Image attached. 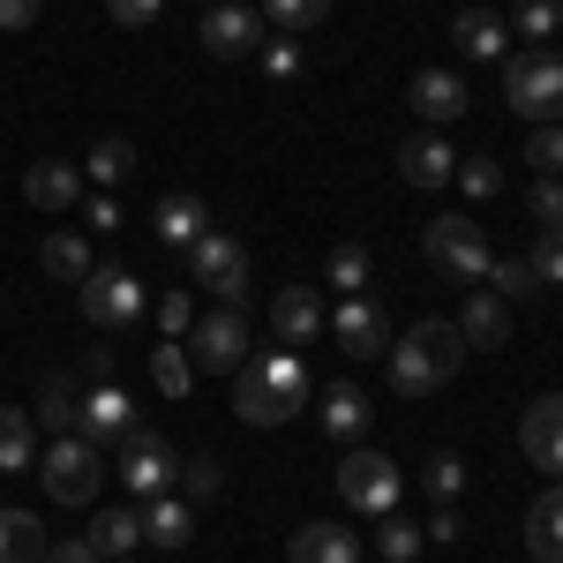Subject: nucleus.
<instances>
[{"instance_id":"nucleus-1","label":"nucleus","mask_w":563,"mask_h":563,"mask_svg":"<svg viewBox=\"0 0 563 563\" xmlns=\"http://www.w3.org/2000/svg\"><path fill=\"white\" fill-rule=\"evenodd\" d=\"M390 390L398 398H429L443 390L459 368H466V339H459V323H413L406 339H390Z\"/></svg>"},{"instance_id":"nucleus-2","label":"nucleus","mask_w":563,"mask_h":563,"mask_svg":"<svg viewBox=\"0 0 563 563\" xmlns=\"http://www.w3.org/2000/svg\"><path fill=\"white\" fill-rule=\"evenodd\" d=\"M504 106L519 113V121H563V53H511L504 60Z\"/></svg>"},{"instance_id":"nucleus-3","label":"nucleus","mask_w":563,"mask_h":563,"mask_svg":"<svg viewBox=\"0 0 563 563\" xmlns=\"http://www.w3.org/2000/svg\"><path fill=\"white\" fill-rule=\"evenodd\" d=\"M38 481L53 504H98L106 488V451L90 435H53V451L38 459Z\"/></svg>"},{"instance_id":"nucleus-4","label":"nucleus","mask_w":563,"mask_h":563,"mask_svg":"<svg viewBox=\"0 0 563 563\" xmlns=\"http://www.w3.org/2000/svg\"><path fill=\"white\" fill-rule=\"evenodd\" d=\"M188 361H196V376H241V361H249V316L225 301L211 316H196L188 323Z\"/></svg>"},{"instance_id":"nucleus-5","label":"nucleus","mask_w":563,"mask_h":563,"mask_svg":"<svg viewBox=\"0 0 563 563\" xmlns=\"http://www.w3.org/2000/svg\"><path fill=\"white\" fill-rule=\"evenodd\" d=\"M429 263L443 271V278H459V286H481L488 278V263H496V249H488V233H481L474 218H429Z\"/></svg>"},{"instance_id":"nucleus-6","label":"nucleus","mask_w":563,"mask_h":563,"mask_svg":"<svg viewBox=\"0 0 563 563\" xmlns=\"http://www.w3.org/2000/svg\"><path fill=\"white\" fill-rule=\"evenodd\" d=\"M143 308H151V294H143V278H135V271H121V263H90L84 316L98 323V331H129Z\"/></svg>"},{"instance_id":"nucleus-7","label":"nucleus","mask_w":563,"mask_h":563,"mask_svg":"<svg viewBox=\"0 0 563 563\" xmlns=\"http://www.w3.org/2000/svg\"><path fill=\"white\" fill-rule=\"evenodd\" d=\"M398 488H406V474L390 466L384 451H368V443H353L346 459H339V496H346L353 511H398Z\"/></svg>"},{"instance_id":"nucleus-8","label":"nucleus","mask_w":563,"mask_h":563,"mask_svg":"<svg viewBox=\"0 0 563 563\" xmlns=\"http://www.w3.org/2000/svg\"><path fill=\"white\" fill-rule=\"evenodd\" d=\"M188 278L203 286V294H218L225 308L249 301V249L233 241V233H203L196 249H188Z\"/></svg>"},{"instance_id":"nucleus-9","label":"nucleus","mask_w":563,"mask_h":563,"mask_svg":"<svg viewBox=\"0 0 563 563\" xmlns=\"http://www.w3.org/2000/svg\"><path fill=\"white\" fill-rule=\"evenodd\" d=\"M113 459H121V488H129V496H166L174 474H180L174 443H166L158 429H129L121 443H113Z\"/></svg>"},{"instance_id":"nucleus-10","label":"nucleus","mask_w":563,"mask_h":563,"mask_svg":"<svg viewBox=\"0 0 563 563\" xmlns=\"http://www.w3.org/2000/svg\"><path fill=\"white\" fill-rule=\"evenodd\" d=\"M519 451L541 466V474L563 481V390H541V398H526L519 413Z\"/></svg>"},{"instance_id":"nucleus-11","label":"nucleus","mask_w":563,"mask_h":563,"mask_svg":"<svg viewBox=\"0 0 563 563\" xmlns=\"http://www.w3.org/2000/svg\"><path fill=\"white\" fill-rule=\"evenodd\" d=\"M263 38H271L263 8H241V0H218L211 15H203V45H211L218 60H241V53H263Z\"/></svg>"},{"instance_id":"nucleus-12","label":"nucleus","mask_w":563,"mask_h":563,"mask_svg":"<svg viewBox=\"0 0 563 563\" xmlns=\"http://www.w3.org/2000/svg\"><path fill=\"white\" fill-rule=\"evenodd\" d=\"M331 331H339V346H346L353 361H384L390 353V316L368 301V294H346L339 316H331Z\"/></svg>"},{"instance_id":"nucleus-13","label":"nucleus","mask_w":563,"mask_h":563,"mask_svg":"<svg viewBox=\"0 0 563 563\" xmlns=\"http://www.w3.org/2000/svg\"><path fill=\"white\" fill-rule=\"evenodd\" d=\"M129 429H135V398L121 384H90V398L76 406V435H90L98 451H113Z\"/></svg>"},{"instance_id":"nucleus-14","label":"nucleus","mask_w":563,"mask_h":563,"mask_svg":"<svg viewBox=\"0 0 563 563\" xmlns=\"http://www.w3.org/2000/svg\"><path fill=\"white\" fill-rule=\"evenodd\" d=\"M233 406H241V421H249V429H278V421H294V413H301L286 390L263 376V361H241V376H233Z\"/></svg>"},{"instance_id":"nucleus-15","label":"nucleus","mask_w":563,"mask_h":563,"mask_svg":"<svg viewBox=\"0 0 563 563\" xmlns=\"http://www.w3.org/2000/svg\"><path fill=\"white\" fill-rule=\"evenodd\" d=\"M406 98H413V113H421V121H435V129H451V121L474 106V90H466V76H459V68H421Z\"/></svg>"},{"instance_id":"nucleus-16","label":"nucleus","mask_w":563,"mask_h":563,"mask_svg":"<svg viewBox=\"0 0 563 563\" xmlns=\"http://www.w3.org/2000/svg\"><path fill=\"white\" fill-rule=\"evenodd\" d=\"M323 331V301H316V286H286L278 301H271V339L278 346H308Z\"/></svg>"},{"instance_id":"nucleus-17","label":"nucleus","mask_w":563,"mask_h":563,"mask_svg":"<svg viewBox=\"0 0 563 563\" xmlns=\"http://www.w3.org/2000/svg\"><path fill=\"white\" fill-rule=\"evenodd\" d=\"M286 556H294V563H361V541H353V526L308 519L301 533L286 541Z\"/></svg>"},{"instance_id":"nucleus-18","label":"nucleus","mask_w":563,"mask_h":563,"mask_svg":"<svg viewBox=\"0 0 563 563\" xmlns=\"http://www.w3.org/2000/svg\"><path fill=\"white\" fill-rule=\"evenodd\" d=\"M451 45H459L466 60H504V53H511V31H504V15H488V8H459V15H451Z\"/></svg>"},{"instance_id":"nucleus-19","label":"nucleus","mask_w":563,"mask_h":563,"mask_svg":"<svg viewBox=\"0 0 563 563\" xmlns=\"http://www.w3.org/2000/svg\"><path fill=\"white\" fill-rule=\"evenodd\" d=\"M23 196H31L38 211H76V203H84V174H76L68 158H38V166L23 174Z\"/></svg>"},{"instance_id":"nucleus-20","label":"nucleus","mask_w":563,"mask_h":563,"mask_svg":"<svg viewBox=\"0 0 563 563\" xmlns=\"http://www.w3.org/2000/svg\"><path fill=\"white\" fill-rule=\"evenodd\" d=\"M398 174L413 180V188H443V180L459 174V158H451L443 135H406V143H398Z\"/></svg>"},{"instance_id":"nucleus-21","label":"nucleus","mask_w":563,"mask_h":563,"mask_svg":"<svg viewBox=\"0 0 563 563\" xmlns=\"http://www.w3.org/2000/svg\"><path fill=\"white\" fill-rule=\"evenodd\" d=\"M526 556L533 563H563V481L541 488V504L526 511Z\"/></svg>"},{"instance_id":"nucleus-22","label":"nucleus","mask_w":563,"mask_h":563,"mask_svg":"<svg viewBox=\"0 0 563 563\" xmlns=\"http://www.w3.org/2000/svg\"><path fill=\"white\" fill-rule=\"evenodd\" d=\"M459 339H466V353H496L504 339H511V301H496V294H474L466 301V316H459Z\"/></svg>"},{"instance_id":"nucleus-23","label":"nucleus","mask_w":563,"mask_h":563,"mask_svg":"<svg viewBox=\"0 0 563 563\" xmlns=\"http://www.w3.org/2000/svg\"><path fill=\"white\" fill-rule=\"evenodd\" d=\"M203 233H211L203 196H166V203H158V241H166V249H196Z\"/></svg>"},{"instance_id":"nucleus-24","label":"nucleus","mask_w":563,"mask_h":563,"mask_svg":"<svg viewBox=\"0 0 563 563\" xmlns=\"http://www.w3.org/2000/svg\"><path fill=\"white\" fill-rule=\"evenodd\" d=\"M188 533H196V519H188L180 496H143V541H158V549H188Z\"/></svg>"},{"instance_id":"nucleus-25","label":"nucleus","mask_w":563,"mask_h":563,"mask_svg":"<svg viewBox=\"0 0 563 563\" xmlns=\"http://www.w3.org/2000/svg\"><path fill=\"white\" fill-rule=\"evenodd\" d=\"M84 541H90V549H98L106 563H121V556L135 549V541H143V511H129V504H121V511H98Z\"/></svg>"},{"instance_id":"nucleus-26","label":"nucleus","mask_w":563,"mask_h":563,"mask_svg":"<svg viewBox=\"0 0 563 563\" xmlns=\"http://www.w3.org/2000/svg\"><path fill=\"white\" fill-rule=\"evenodd\" d=\"M368 413H376V406H368V398H361L353 384H323V429L339 435V443L368 435Z\"/></svg>"},{"instance_id":"nucleus-27","label":"nucleus","mask_w":563,"mask_h":563,"mask_svg":"<svg viewBox=\"0 0 563 563\" xmlns=\"http://www.w3.org/2000/svg\"><path fill=\"white\" fill-rule=\"evenodd\" d=\"M0 563H45L38 511H0Z\"/></svg>"},{"instance_id":"nucleus-28","label":"nucleus","mask_w":563,"mask_h":563,"mask_svg":"<svg viewBox=\"0 0 563 563\" xmlns=\"http://www.w3.org/2000/svg\"><path fill=\"white\" fill-rule=\"evenodd\" d=\"M31 466H38L31 413H23V406H0V474H31Z\"/></svg>"},{"instance_id":"nucleus-29","label":"nucleus","mask_w":563,"mask_h":563,"mask_svg":"<svg viewBox=\"0 0 563 563\" xmlns=\"http://www.w3.org/2000/svg\"><path fill=\"white\" fill-rule=\"evenodd\" d=\"M151 384H158V398H174V406L196 390V361H188V346H180V339L151 346Z\"/></svg>"},{"instance_id":"nucleus-30","label":"nucleus","mask_w":563,"mask_h":563,"mask_svg":"<svg viewBox=\"0 0 563 563\" xmlns=\"http://www.w3.org/2000/svg\"><path fill=\"white\" fill-rule=\"evenodd\" d=\"M76 406H84V398H76V376H68V368L38 384V421L53 435H76Z\"/></svg>"},{"instance_id":"nucleus-31","label":"nucleus","mask_w":563,"mask_h":563,"mask_svg":"<svg viewBox=\"0 0 563 563\" xmlns=\"http://www.w3.org/2000/svg\"><path fill=\"white\" fill-rule=\"evenodd\" d=\"M84 174L98 180V188L129 180L135 174V143H129V135H98V143H90V158H84Z\"/></svg>"},{"instance_id":"nucleus-32","label":"nucleus","mask_w":563,"mask_h":563,"mask_svg":"<svg viewBox=\"0 0 563 563\" xmlns=\"http://www.w3.org/2000/svg\"><path fill=\"white\" fill-rule=\"evenodd\" d=\"M38 263H45V278H60V286H84L90 278V249L76 241V233H53L38 249Z\"/></svg>"},{"instance_id":"nucleus-33","label":"nucleus","mask_w":563,"mask_h":563,"mask_svg":"<svg viewBox=\"0 0 563 563\" xmlns=\"http://www.w3.org/2000/svg\"><path fill=\"white\" fill-rule=\"evenodd\" d=\"M511 31L526 45H549L563 31V0H511Z\"/></svg>"},{"instance_id":"nucleus-34","label":"nucleus","mask_w":563,"mask_h":563,"mask_svg":"<svg viewBox=\"0 0 563 563\" xmlns=\"http://www.w3.org/2000/svg\"><path fill=\"white\" fill-rule=\"evenodd\" d=\"M368 271H376V263H368V249H361V241H339V249L323 256V278H331L339 294H361V286H368Z\"/></svg>"},{"instance_id":"nucleus-35","label":"nucleus","mask_w":563,"mask_h":563,"mask_svg":"<svg viewBox=\"0 0 563 563\" xmlns=\"http://www.w3.org/2000/svg\"><path fill=\"white\" fill-rule=\"evenodd\" d=\"M421 488H429L435 504H451V496L466 488V459H459V451H429V466H421Z\"/></svg>"},{"instance_id":"nucleus-36","label":"nucleus","mask_w":563,"mask_h":563,"mask_svg":"<svg viewBox=\"0 0 563 563\" xmlns=\"http://www.w3.org/2000/svg\"><path fill=\"white\" fill-rule=\"evenodd\" d=\"M421 541H429V533H421L413 519H398V511H384V526H376V549H384L390 563H413V556H421Z\"/></svg>"},{"instance_id":"nucleus-37","label":"nucleus","mask_w":563,"mask_h":563,"mask_svg":"<svg viewBox=\"0 0 563 563\" xmlns=\"http://www.w3.org/2000/svg\"><path fill=\"white\" fill-rule=\"evenodd\" d=\"M488 286H496V301H526V294H541V278H533V263H526V256L488 263Z\"/></svg>"},{"instance_id":"nucleus-38","label":"nucleus","mask_w":563,"mask_h":563,"mask_svg":"<svg viewBox=\"0 0 563 563\" xmlns=\"http://www.w3.org/2000/svg\"><path fill=\"white\" fill-rule=\"evenodd\" d=\"M263 376H271V384L286 390V398H294V406H301L308 390H316V384H308V368H301V353H294V346H278V353H263Z\"/></svg>"},{"instance_id":"nucleus-39","label":"nucleus","mask_w":563,"mask_h":563,"mask_svg":"<svg viewBox=\"0 0 563 563\" xmlns=\"http://www.w3.org/2000/svg\"><path fill=\"white\" fill-rule=\"evenodd\" d=\"M526 166L533 174H563V121H541V129L526 135Z\"/></svg>"},{"instance_id":"nucleus-40","label":"nucleus","mask_w":563,"mask_h":563,"mask_svg":"<svg viewBox=\"0 0 563 563\" xmlns=\"http://www.w3.org/2000/svg\"><path fill=\"white\" fill-rule=\"evenodd\" d=\"M323 15H331V0H263V23H278V31H308Z\"/></svg>"},{"instance_id":"nucleus-41","label":"nucleus","mask_w":563,"mask_h":563,"mask_svg":"<svg viewBox=\"0 0 563 563\" xmlns=\"http://www.w3.org/2000/svg\"><path fill=\"white\" fill-rule=\"evenodd\" d=\"M526 263H533L541 286H563V225H541V241L526 249Z\"/></svg>"},{"instance_id":"nucleus-42","label":"nucleus","mask_w":563,"mask_h":563,"mask_svg":"<svg viewBox=\"0 0 563 563\" xmlns=\"http://www.w3.org/2000/svg\"><path fill=\"white\" fill-rule=\"evenodd\" d=\"M451 180H459L466 196H496V188H504V166L481 151V158H459V174H451Z\"/></svg>"},{"instance_id":"nucleus-43","label":"nucleus","mask_w":563,"mask_h":563,"mask_svg":"<svg viewBox=\"0 0 563 563\" xmlns=\"http://www.w3.org/2000/svg\"><path fill=\"white\" fill-rule=\"evenodd\" d=\"M188 323H196V301H188V286H174V294L158 301V331H166V339H188Z\"/></svg>"},{"instance_id":"nucleus-44","label":"nucleus","mask_w":563,"mask_h":563,"mask_svg":"<svg viewBox=\"0 0 563 563\" xmlns=\"http://www.w3.org/2000/svg\"><path fill=\"white\" fill-rule=\"evenodd\" d=\"M263 68H271L278 84H294V76H301V45L294 38H263Z\"/></svg>"},{"instance_id":"nucleus-45","label":"nucleus","mask_w":563,"mask_h":563,"mask_svg":"<svg viewBox=\"0 0 563 563\" xmlns=\"http://www.w3.org/2000/svg\"><path fill=\"white\" fill-rule=\"evenodd\" d=\"M533 218H541V225H563V174L533 180Z\"/></svg>"},{"instance_id":"nucleus-46","label":"nucleus","mask_w":563,"mask_h":563,"mask_svg":"<svg viewBox=\"0 0 563 563\" xmlns=\"http://www.w3.org/2000/svg\"><path fill=\"white\" fill-rule=\"evenodd\" d=\"M158 8H166V0H106V15H113V23H129V31H151V23H158Z\"/></svg>"},{"instance_id":"nucleus-47","label":"nucleus","mask_w":563,"mask_h":563,"mask_svg":"<svg viewBox=\"0 0 563 563\" xmlns=\"http://www.w3.org/2000/svg\"><path fill=\"white\" fill-rule=\"evenodd\" d=\"M188 488H196V496H218V488H225V474H218L211 451H196V459H188Z\"/></svg>"},{"instance_id":"nucleus-48","label":"nucleus","mask_w":563,"mask_h":563,"mask_svg":"<svg viewBox=\"0 0 563 563\" xmlns=\"http://www.w3.org/2000/svg\"><path fill=\"white\" fill-rule=\"evenodd\" d=\"M84 218H90V233H113V225H121V203H113V196H90Z\"/></svg>"},{"instance_id":"nucleus-49","label":"nucleus","mask_w":563,"mask_h":563,"mask_svg":"<svg viewBox=\"0 0 563 563\" xmlns=\"http://www.w3.org/2000/svg\"><path fill=\"white\" fill-rule=\"evenodd\" d=\"M38 23V0H0V31H31Z\"/></svg>"},{"instance_id":"nucleus-50","label":"nucleus","mask_w":563,"mask_h":563,"mask_svg":"<svg viewBox=\"0 0 563 563\" xmlns=\"http://www.w3.org/2000/svg\"><path fill=\"white\" fill-rule=\"evenodd\" d=\"M421 533H429V541H459V533H466V519H459V511L443 504V511H435V519L421 526Z\"/></svg>"},{"instance_id":"nucleus-51","label":"nucleus","mask_w":563,"mask_h":563,"mask_svg":"<svg viewBox=\"0 0 563 563\" xmlns=\"http://www.w3.org/2000/svg\"><path fill=\"white\" fill-rule=\"evenodd\" d=\"M45 563H106L90 541H60V549H45Z\"/></svg>"},{"instance_id":"nucleus-52","label":"nucleus","mask_w":563,"mask_h":563,"mask_svg":"<svg viewBox=\"0 0 563 563\" xmlns=\"http://www.w3.org/2000/svg\"><path fill=\"white\" fill-rule=\"evenodd\" d=\"M84 376H90V384H113V346H90L84 353Z\"/></svg>"},{"instance_id":"nucleus-53","label":"nucleus","mask_w":563,"mask_h":563,"mask_svg":"<svg viewBox=\"0 0 563 563\" xmlns=\"http://www.w3.org/2000/svg\"><path fill=\"white\" fill-rule=\"evenodd\" d=\"M203 8H218V0H203Z\"/></svg>"},{"instance_id":"nucleus-54","label":"nucleus","mask_w":563,"mask_h":563,"mask_svg":"<svg viewBox=\"0 0 563 563\" xmlns=\"http://www.w3.org/2000/svg\"><path fill=\"white\" fill-rule=\"evenodd\" d=\"M121 563H135V556H121Z\"/></svg>"}]
</instances>
